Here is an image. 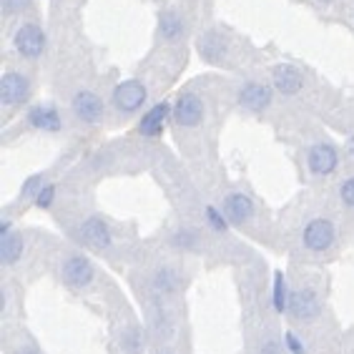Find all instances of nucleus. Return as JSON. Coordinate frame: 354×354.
<instances>
[{
  "mask_svg": "<svg viewBox=\"0 0 354 354\" xmlns=\"http://www.w3.org/2000/svg\"><path fill=\"white\" fill-rule=\"evenodd\" d=\"M206 224L212 226L216 234H229V229H232V224H229V218H226V214L221 212V209H216V206H206Z\"/></svg>",
  "mask_w": 354,
  "mask_h": 354,
  "instance_id": "obj_21",
  "label": "nucleus"
},
{
  "mask_svg": "<svg viewBox=\"0 0 354 354\" xmlns=\"http://www.w3.org/2000/svg\"><path fill=\"white\" fill-rule=\"evenodd\" d=\"M289 286H286V277L284 272H274V284H272V307L277 314L289 312Z\"/></svg>",
  "mask_w": 354,
  "mask_h": 354,
  "instance_id": "obj_18",
  "label": "nucleus"
},
{
  "mask_svg": "<svg viewBox=\"0 0 354 354\" xmlns=\"http://www.w3.org/2000/svg\"><path fill=\"white\" fill-rule=\"evenodd\" d=\"M28 95H30V81L23 73L8 71L0 78V103L3 106H21L28 101Z\"/></svg>",
  "mask_w": 354,
  "mask_h": 354,
  "instance_id": "obj_7",
  "label": "nucleus"
},
{
  "mask_svg": "<svg viewBox=\"0 0 354 354\" xmlns=\"http://www.w3.org/2000/svg\"><path fill=\"white\" fill-rule=\"evenodd\" d=\"M224 53H226V46L216 33H206L204 38H198V55L206 63H221Z\"/></svg>",
  "mask_w": 354,
  "mask_h": 354,
  "instance_id": "obj_17",
  "label": "nucleus"
},
{
  "mask_svg": "<svg viewBox=\"0 0 354 354\" xmlns=\"http://www.w3.org/2000/svg\"><path fill=\"white\" fill-rule=\"evenodd\" d=\"M8 234H13V232H10V221H8V218H3V221H0V236H8Z\"/></svg>",
  "mask_w": 354,
  "mask_h": 354,
  "instance_id": "obj_29",
  "label": "nucleus"
},
{
  "mask_svg": "<svg viewBox=\"0 0 354 354\" xmlns=\"http://www.w3.org/2000/svg\"><path fill=\"white\" fill-rule=\"evenodd\" d=\"M15 50L28 58V61H35V58H41L43 50H46V33H43L41 26H35V23H26L15 30Z\"/></svg>",
  "mask_w": 354,
  "mask_h": 354,
  "instance_id": "obj_3",
  "label": "nucleus"
},
{
  "mask_svg": "<svg viewBox=\"0 0 354 354\" xmlns=\"http://www.w3.org/2000/svg\"><path fill=\"white\" fill-rule=\"evenodd\" d=\"M319 3H324V6H327V3H334V0H319Z\"/></svg>",
  "mask_w": 354,
  "mask_h": 354,
  "instance_id": "obj_32",
  "label": "nucleus"
},
{
  "mask_svg": "<svg viewBox=\"0 0 354 354\" xmlns=\"http://www.w3.org/2000/svg\"><path fill=\"white\" fill-rule=\"evenodd\" d=\"M284 347L289 354H307V349H304V344L299 342V337L294 332H286L284 334Z\"/></svg>",
  "mask_w": 354,
  "mask_h": 354,
  "instance_id": "obj_26",
  "label": "nucleus"
},
{
  "mask_svg": "<svg viewBox=\"0 0 354 354\" xmlns=\"http://www.w3.org/2000/svg\"><path fill=\"white\" fill-rule=\"evenodd\" d=\"M78 236H81L83 244L91 246V249H109L111 239H113V236H111L109 224H106L101 216H88V218H86V221L78 226Z\"/></svg>",
  "mask_w": 354,
  "mask_h": 354,
  "instance_id": "obj_11",
  "label": "nucleus"
},
{
  "mask_svg": "<svg viewBox=\"0 0 354 354\" xmlns=\"http://www.w3.org/2000/svg\"><path fill=\"white\" fill-rule=\"evenodd\" d=\"M272 81H274V88L284 95L299 93L301 86H304L301 73L294 68V66H277V68L272 71Z\"/></svg>",
  "mask_w": 354,
  "mask_h": 354,
  "instance_id": "obj_15",
  "label": "nucleus"
},
{
  "mask_svg": "<svg viewBox=\"0 0 354 354\" xmlns=\"http://www.w3.org/2000/svg\"><path fill=\"white\" fill-rule=\"evenodd\" d=\"M158 28H161V35L166 41H176L178 35L184 33V21L176 13H164L158 18Z\"/></svg>",
  "mask_w": 354,
  "mask_h": 354,
  "instance_id": "obj_20",
  "label": "nucleus"
},
{
  "mask_svg": "<svg viewBox=\"0 0 354 354\" xmlns=\"http://www.w3.org/2000/svg\"><path fill=\"white\" fill-rule=\"evenodd\" d=\"M146 98H149V91L136 78L118 83L116 88H113V106L118 111H123V113H133V111L143 109Z\"/></svg>",
  "mask_w": 354,
  "mask_h": 354,
  "instance_id": "obj_5",
  "label": "nucleus"
},
{
  "mask_svg": "<svg viewBox=\"0 0 354 354\" xmlns=\"http://www.w3.org/2000/svg\"><path fill=\"white\" fill-rule=\"evenodd\" d=\"M322 312V301L317 289L304 286V289H294L289 297V314L297 322H314Z\"/></svg>",
  "mask_w": 354,
  "mask_h": 354,
  "instance_id": "obj_2",
  "label": "nucleus"
},
{
  "mask_svg": "<svg viewBox=\"0 0 354 354\" xmlns=\"http://www.w3.org/2000/svg\"><path fill=\"white\" fill-rule=\"evenodd\" d=\"M174 244L181 246V249H191V246L196 244V236L184 229V232H176V234H174Z\"/></svg>",
  "mask_w": 354,
  "mask_h": 354,
  "instance_id": "obj_27",
  "label": "nucleus"
},
{
  "mask_svg": "<svg viewBox=\"0 0 354 354\" xmlns=\"http://www.w3.org/2000/svg\"><path fill=\"white\" fill-rule=\"evenodd\" d=\"M71 109H73L78 121L88 123V126L101 123V118H103V101L93 91H78V93L73 95V101H71Z\"/></svg>",
  "mask_w": 354,
  "mask_h": 354,
  "instance_id": "obj_8",
  "label": "nucleus"
},
{
  "mask_svg": "<svg viewBox=\"0 0 354 354\" xmlns=\"http://www.w3.org/2000/svg\"><path fill=\"white\" fill-rule=\"evenodd\" d=\"M26 121H28V126H30V129L48 131V133H58V131L63 129L61 111L55 109V106H50V103H41V106L28 109Z\"/></svg>",
  "mask_w": 354,
  "mask_h": 354,
  "instance_id": "obj_10",
  "label": "nucleus"
},
{
  "mask_svg": "<svg viewBox=\"0 0 354 354\" xmlns=\"http://www.w3.org/2000/svg\"><path fill=\"white\" fill-rule=\"evenodd\" d=\"M347 151H349V153H352V156H354V138H352V141L347 143Z\"/></svg>",
  "mask_w": 354,
  "mask_h": 354,
  "instance_id": "obj_30",
  "label": "nucleus"
},
{
  "mask_svg": "<svg viewBox=\"0 0 354 354\" xmlns=\"http://www.w3.org/2000/svg\"><path fill=\"white\" fill-rule=\"evenodd\" d=\"M43 186H46V176H43V174H35V176L26 178V184H23V189H21V198H30V196L35 198L41 194Z\"/></svg>",
  "mask_w": 354,
  "mask_h": 354,
  "instance_id": "obj_22",
  "label": "nucleus"
},
{
  "mask_svg": "<svg viewBox=\"0 0 354 354\" xmlns=\"http://www.w3.org/2000/svg\"><path fill=\"white\" fill-rule=\"evenodd\" d=\"M221 212L226 214L229 224L241 226L254 216V201L246 196V194L236 191V194H229V196L224 198V209H221Z\"/></svg>",
  "mask_w": 354,
  "mask_h": 354,
  "instance_id": "obj_14",
  "label": "nucleus"
},
{
  "mask_svg": "<svg viewBox=\"0 0 354 354\" xmlns=\"http://www.w3.org/2000/svg\"><path fill=\"white\" fill-rule=\"evenodd\" d=\"M301 239H304V246H307L309 252L322 254V252H327V249H332L334 239H337V229H334V224L329 218H312V221L304 226Z\"/></svg>",
  "mask_w": 354,
  "mask_h": 354,
  "instance_id": "obj_4",
  "label": "nucleus"
},
{
  "mask_svg": "<svg viewBox=\"0 0 354 354\" xmlns=\"http://www.w3.org/2000/svg\"><path fill=\"white\" fill-rule=\"evenodd\" d=\"M272 95H274L272 88H269L266 83L249 81L239 88V103H241L244 109L254 111V113H261L264 109L272 106Z\"/></svg>",
  "mask_w": 354,
  "mask_h": 354,
  "instance_id": "obj_12",
  "label": "nucleus"
},
{
  "mask_svg": "<svg viewBox=\"0 0 354 354\" xmlns=\"http://www.w3.org/2000/svg\"><path fill=\"white\" fill-rule=\"evenodd\" d=\"M61 277H63V281H66V286H71V289H86V286L93 281L95 269L88 257L73 254V257L66 259V264H63Z\"/></svg>",
  "mask_w": 354,
  "mask_h": 354,
  "instance_id": "obj_6",
  "label": "nucleus"
},
{
  "mask_svg": "<svg viewBox=\"0 0 354 354\" xmlns=\"http://www.w3.org/2000/svg\"><path fill=\"white\" fill-rule=\"evenodd\" d=\"M18 354H38L35 349H23V352H18Z\"/></svg>",
  "mask_w": 354,
  "mask_h": 354,
  "instance_id": "obj_31",
  "label": "nucleus"
},
{
  "mask_svg": "<svg viewBox=\"0 0 354 354\" xmlns=\"http://www.w3.org/2000/svg\"><path fill=\"white\" fill-rule=\"evenodd\" d=\"M259 354H281V347L277 339H264L259 344Z\"/></svg>",
  "mask_w": 354,
  "mask_h": 354,
  "instance_id": "obj_28",
  "label": "nucleus"
},
{
  "mask_svg": "<svg viewBox=\"0 0 354 354\" xmlns=\"http://www.w3.org/2000/svg\"><path fill=\"white\" fill-rule=\"evenodd\" d=\"M171 103L169 101H161L156 103V106H151L146 113L141 116V121H138V133L146 138H156L164 133V126H166V118L171 116Z\"/></svg>",
  "mask_w": 354,
  "mask_h": 354,
  "instance_id": "obj_13",
  "label": "nucleus"
},
{
  "mask_svg": "<svg viewBox=\"0 0 354 354\" xmlns=\"http://www.w3.org/2000/svg\"><path fill=\"white\" fill-rule=\"evenodd\" d=\"M307 164L314 176H329L339 164V153H337L332 143H314L309 149Z\"/></svg>",
  "mask_w": 354,
  "mask_h": 354,
  "instance_id": "obj_9",
  "label": "nucleus"
},
{
  "mask_svg": "<svg viewBox=\"0 0 354 354\" xmlns=\"http://www.w3.org/2000/svg\"><path fill=\"white\" fill-rule=\"evenodd\" d=\"M151 286L156 294H174L178 289V274L174 269H156L151 274Z\"/></svg>",
  "mask_w": 354,
  "mask_h": 354,
  "instance_id": "obj_19",
  "label": "nucleus"
},
{
  "mask_svg": "<svg viewBox=\"0 0 354 354\" xmlns=\"http://www.w3.org/2000/svg\"><path fill=\"white\" fill-rule=\"evenodd\" d=\"M53 201H55V184H46L41 189V194L35 196V206L38 209H50Z\"/></svg>",
  "mask_w": 354,
  "mask_h": 354,
  "instance_id": "obj_23",
  "label": "nucleus"
},
{
  "mask_svg": "<svg viewBox=\"0 0 354 354\" xmlns=\"http://www.w3.org/2000/svg\"><path fill=\"white\" fill-rule=\"evenodd\" d=\"M339 198H342V204L344 206L354 209V176H349L347 181L339 186Z\"/></svg>",
  "mask_w": 354,
  "mask_h": 354,
  "instance_id": "obj_25",
  "label": "nucleus"
},
{
  "mask_svg": "<svg viewBox=\"0 0 354 354\" xmlns=\"http://www.w3.org/2000/svg\"><path fill=\"white\" fill-rule=\"evenodd\" d=\"M33 0H0V8H3V13L6 15H15V13H23L30 8Z\"/></svg>",
  "mask_w": 354,
  "mask_h": 354,
  "instance_id": "obj_24",
  "label": "nucleus"
},
{
  "mask_svg": "<svg viewBox=\"0 0 354 354\" xmlns=\"http://www.w3.org/2000/svg\"><path fill=\"white\" fill-rule=\"evenodd\" d=\"M204 113H206L204 101L196 93L186 91V93H178L176 103H174V111H171V118L181 129H194V126H198V123L204 121Z\"/></svg>",
  "mask_w": 354,
  "mask_h": 354,
  "instance_id": "obj_1",
  "label": "nucleus"
},
{
  "mask_svg": "<svg viewBox=\"0 0 354 354\" xmlns=\"http://www.w3.org/2000/svg\"><path fill=\"white\" fill-rule=\"evenodd\" d=\"M23 257V236L21 234H8L0 236V264L13 266L15 261H21Z\"/></svg>",
  "mask_w": 354,
  "mask_h": 354,
  "instance_id": "obj_16",
  "label": "nucleus"
}]
</instances>
